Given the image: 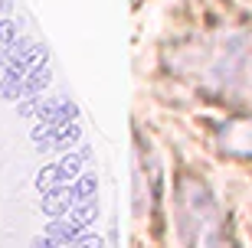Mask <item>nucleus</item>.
Returning a JSON list of instances; mask_svg holds the SVG:
<instances>
[{
  "label": "nucleus",
  "mask_w": 252,
  "mask_h": 248,
  "mask_svg": "<svg viewBox=\"0 0 252 248\" xmlns=\"http://www.w3.org/2000/svg\"><path fill=\"white\" fill-rule=\"evenodd\" d=\"M75 193H49V199L43 202V212L46 216H53V219H59V216H65V212L75 206Z\"/></svg>",
  "instance_id": "nucleus-2"
},
{
  "label": "nucleus",
  "mask_w": 252,
  "mask_h": 248,
  "mask_svg": "<svg viewBox=\"0 0 252 248\" xmlns=\"http://www.w3.org/2000/svg\"><path fill=\"white\" fill-rule=\"evenodd\" d=\"M95 216H98V206L95 202H82L79 209H69V219L79 225V229H85V225H92L95 222Z\"/></svg>",
  "instance_id": "nucleus-3"
},
{
  "label": "nucleus",
  "mask_w": 252,
  "mask_h": 248,
  "mask_svg": "<svg viewBox=\"0 0 252 248\" xmlns=\"http://www.w3.org/2000/svg\"><path fill=\"white\" fill-rule=\"evenodd\" d=\"M75 170H79V160H75V157H69V160L63 164V170H59V173H65V176H75ZM65 176H63V180H65Z\"/></svg>",
  "instance_id": "nucleus-7"
},
{
  "label": "nucleus",
  "mask_w": 252,
  "mask_h": 248,
  "mask_svg": "<svg viewBox=\"0 0 252 248\" xmlns=\"http://www.w3.org/2000/svg\"><path fill=\"white\" fill-rule=\"evenodd\" d=\"M72 193H75V199H89V196L95 193V176H82Z\"/></svg>",
  "instance_id": "nucleus-4"
},
{
  "label": "nucleus",
  "mask_w": 252,
  "mask_h": 248,
  "mask_svg": "<svg viewBox=\"0 0 252 248\" xmlns=\"http://www.w3.org/2000/svg\"><path fill=\"white\" fill-rule=\"evenodd\" d=\"M59 170H43V173L36 176V186L39 190H43V193H49V190H53V186H56V180H59Z\"/></svg>",
  "instance_id": "nucleus-5"
},
{
  "label": "nucleus",
  "mask_w": 252,
  "mask_h": 248,
  "mask_svg": "<svg viewBox=\"0 0 252 248\" xmlns=\"http://www.w3.org/2000/svg\"><path fill=\"white\" fill-rule=\"evenodd\" d=\"M46 235H49L53 242H59V245H65V242H75V239H79V225H75V222L69 219V216H65V219L59 216V219L49 222Z\"/></svg>",
  "instance_id": "nucleus-1"
},
{
  "label": "nucleus",
  "mask_w": 252,
  "mask_h": 248,
  "mask_svg": "<svg viewBox=\"0 0 252 248\" xmlns=\"http://www.w3.org/2000/svg\"><path fill=\"white\" fill-rule=\"evenodd\" d=\"M33 248H63V245H59V242H53L46 235V239H36V242H33Z\"/></svg>",
  "instance_id": "nucleus-8"
},
{
  "label": "nucleus",
  "mask_w": 252,
  "mask_h": 248,
  "mask_svg": "<svg viewBox=\"0 0 252 248\" xmlns=\"http://www.w3.org/2000/svg\"><path fill=\"white\" fill-rule=\"evenodd\" d=\"M75 248H102L98 235H85V239H75Z\"/></svg>",
  "instance_id": "nucleus-6"
}]
</instances>
